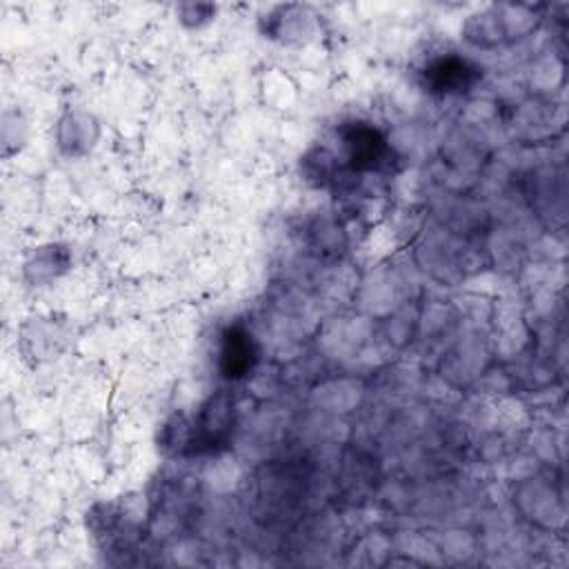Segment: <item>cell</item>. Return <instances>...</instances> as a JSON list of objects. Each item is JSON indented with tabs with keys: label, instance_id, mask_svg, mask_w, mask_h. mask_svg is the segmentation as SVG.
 Here are the masks:
<instances>
[{
	"label": "cell",
	"instance_id": "6da1fadb",
	"mask_svg": "<svg viewBox=\"0 0 569 569\" xmlns=\"http://www.w3.org/2000/svg\"><path fill=\"white\" fill-rule=\"evenodd\" d=\"M258 363V345L242 325L227 328L220 337V374L227 381H240Z\"/></svg>",
	"mask_w": 569,
	"mask_h": 569
},
{
	"label": "cell",
	"instance_id": "7a4b0ae2",
	"mask_svg": "<svg viewBox=\"0 0 569 569\" xmlns=\"http://www.w3.org/2000/svg\"><path fill=\"white\" fill-rule=\"evenodd\" d=\"M425 79H427V85L432 87V92L461 94L476 85V81L480 79V70L465 59L449 56V59L436 61L427 70Z\"/></svg>",
	"mask_w": 569,
	"mask_h": 569
},
{
	"label": "cell",
	"instance_id": "3957f363",
	"mask_svg": "<svg viewBox=\"0 0 569 569\" xmlns=\"http://www.w3.org/2000/svg\"><path fill=\"white\" fill-rule=\"evenodd\" d=\"M345 145L350 149V161L359 169H374L387 156L385 138L365 123H352L345 130Z\"/></svg>",
	"mask_w": 569,
	"mask_h": 569
},
{
	"label": "cell",
	"instance_id": "277c9868",
	"mask_svg": "<svg viewBox=\"0 0 569 569\" xmlns=\"http://www.w3.org/2000/svg\"><path fill=\"white\" fill-rule=\"evenodd\" d=\"M234 405L227 396H216L211 399L203 412H200V418L196 423L198 427V436H196V443L200 447H207V449H214L216 445L225 443L229 432H231V412Z\"/></svg>",
	"mask_w": 569,
	"mask_h": 569
}]
</instances>
